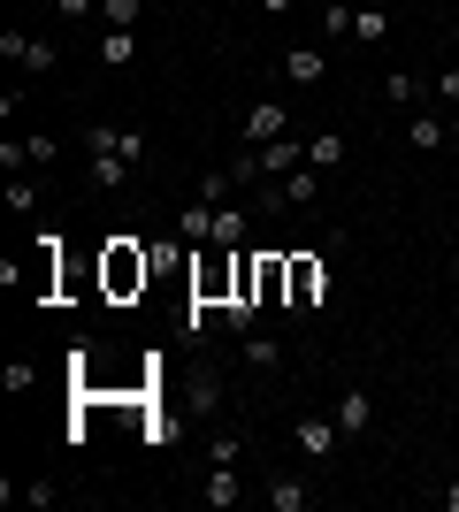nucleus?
Wrapping results in <instances>:
<instances>
[{
	"instance_id": "nucleus-1",
	"label": "nucleus",
	"mask_w": 459,
	"mask_h": 512,
	"mask_svg": "<svg viewBox=\"0 0 459 512\" xmlns=\"http://www.w3.org/2000/svg\"><path fill=\"white\" fill-rule=\"evenodd\" d=\"M146 276H153V253H138L131 237H115V245H108V299L146 291Z\"/></svg>"
},
{
	"instance_id": "nucleus-2",
	"label": "nucleus",
	"mask_w": 459,
	"mask_h": 512,
	"mask_svg": "<svg viewBox=\"0 0 459 512\" xmlns=\"http://www.w3.org/2000/svg\"><path fill=\"white\" fill-rule=\"evenodd\" d=\"M322 291H329V268L322 260H291V283H284V306H299V314H314V306H322Z\"/></svg>"
},
{
	"instance_id": "nucleus-3",
	"label": "nucleus",
	"mask_w": 459,
	"mask_h": 512,
	"mask_svg": "<svg viewBox=\"0 0 459 512\" xmlns=\"http://www.w3.org/2000/svg\"><path fill=\"white\" fill-rule=\"evenodd\" d=\"M0 62H16V69H31V77H46V69L62 62V54H54V39H23V31H0Z\"/></svg>"
},
{
	"instance_id": "nucleus-4",
	"label": "nucleus",
	"mask_w": 459,
	"mask_h": 512,
	"mask_svg": "<svg viewBox=\"0 0 459 512\" xmlns=\"http://www.w3.org/2000/svg\"><path fill=\"white\" fill-rule=\"evenodd\" d=\"M85 146H92V153H123V161L138 169V161H146V130H123V123H92V130H85Z\"/></svg>"
},
{
	"instance_id": "nucleus-5",
	"label": "nucleus",
	"mask_w": 459,
	"mask_h": 512,
	"mask_svg": "<svg viewBox=\"0 0 459 512\" xmlns=\"http://www.w3.org/2000/svg\"><path fill=\"white\" fill-rule=\"evenodd\" d=\"M291 436H299V451H306V459H329V451L345 444V428H337V413H306V421L291 428Z\"/></svg>"
},
{
	"instance_id": "nucleus-6",
	"label": "nucleus",
	"mask_w": 459,
	"mask_h": 512,
	"mask_svg": "<svg viewBox=\"0 0 459 512\" xmlns=\"http://www.w3.org/2000/svg\"><path fill=\"white\" fill-rule=\"evenodd\" d=\"M284 123H291V115L276 100H253V115H245V146H276V138H291Z\"/></svg>"
},
{
	"instance_id": "nucleus-7",
	"label": "nucleus",
	"mask_w": 459,
	"mask_h": 512,
	"mask_svg": "<svg viewBox=\"0 0 459 512\" xmlns=\"http://www.w3.org/2000/svg\"><path fill=\"white\" fill-rule=\"evenodd\" d=\"M337 428H345V436H375V398H368L360 383L337 398Z\"/></svg>"
},
{
	"instance_id": "nucleus-8",
	"label": "nucleus",
	"mask_w": 459,
	"mask_h": 512,
	"mask_svg": "<svg viewBox=\"0 0 459 512\" xmlns=\"http://www.w3.org/2000/svg\"><path fill=\"white\" fill-rule=\"evenodd\" d=\"M176 237H184V245H215V207H207V199H184V207H176Z\"/></svg>"
},
{
	"instance_id": "nucleus-9",
	"label": "nucleus",
	"mask_w": 459,
	"mask_h": 512,
	"mask_svg": "<svg viewBox=\"0 0 459 512\" xmlns=\"http://www.w3.org/2000/svg\"><path fill=\"white\" fill-rule=\"evenodd\" d=\"M253 153H261V176H268V184L291 176V169H306V146H299V138H276V146H253Z\"/></svg>"
},
{
	"instance_id": "nucleus-10",
	"label": "nucleus",
	"mask_w": 459,
	"mask_h": 512,
	"mask_svg": "<svg viewBox=\"0 0 459 512\" xmlns=\"http://www.w3.org/2000/svg\"><path fill=\"white\" fill-rule=\"evenodd\" d=\"M284 77H291V85H322V77H329L322 46H291V54H284Z\"/></svg>"
},
{
	"instance_id": "nucleus-11",
	"label": "nucleus",
	"mask_w": 459,
	"mask_h": 512,
	"mask_svg": "<svg viewBox=\"0 0 459 512\" xmlns=\"http://www.w3.org/2000/svg\"><path fill=\"white\" fill-rule=\"evenodd\" d=\"M199 497H207V505H215V512L245 505V482H238V467H215V474H207V490H199Z\"/></svg>"
},
{
	"instance_id": "nucleus-12",
	"label": "nucleus",
	"mask_w": 459,
	"mask_h": 512,
	"mask_svg": "<svg viewBox=\"0 0 459 512\" xmlns=\"http://www.w3.org/2000/svg\"><path fill=\"white\" fill-rule=\"evenodd\" d=\"M306 169H345V138H337V130H314V138H306Z\"/></svg>"
},
{
	"instance_id": "nucleus-13",
	"label": "nucleus",
	"mask_w": 459,
	"mask_h": 512,
	"mask_svg": "<svg viewBox=\"0 0 459 512\" xmlns=\"http://www.w3.org/2000/svg\"><path fill=\"white\" fill-rule=\"evenodd\" d=\"M268 505H276V512H306V505H314V490H306L299 474H276V482H268Z\"/></svg>"
},
{
	"instance_id": "nucleus-14",
	"label": "nucleus",
	"mask_w": 459,
	"mask_h": 512,
	"mask_svg": "<svg viewBox=\"0 0 459 512\" xmlns=\"http://www.w3.org/2000/svg\"><path fill=\"white\" fill-rule=\"evenodd\" d=\"M276 192H284V207H306V199L322 192V169H291V176H276Z\"/></svg>"
},
{
	"instance_id": "nucleus-15",
	"label": "nucleus",
	"mask_w": 459,
	"mask_h": 512,
	"mask_svg": "<svg viewBox=\"0 0 459 512\" xmlns=\"http://www.w3.org/2000/svg\"><path fill=\"white\" fill-rule=\"evenodd\" d=\"M92 184H100V192H123V184H131V161H123V153H92Z\"/></svg>"
},
{
	"instance_id": "nucleus-16",
	"label": "nucleus",
	"mask_w": 459,
	"mask_h": 512,
	"mask_svg": "<svg viewBox=\"0 0 459 512\" xmlns=\"http://www.w3.org/2000/svg\"><path fill=\"white\" fill-rule=\"evenodd\" d=\"M406 138H414V153H437L444 138H452V123H444V115H421V123H406Z\"/></svg>"
},
{
	"instance_id": "nucleus-17",
	"label": "nucleus",
	"mask_w": 459,
	"mask_h": 512,
	"mask_svg": "<svg viewBox=\"0 0 459 512\" xmlns=\"http://www.w3.org/2000/svg\"><path fill=\"white\" fill-rule=\"evenodd\" d=\"M245 367H284V344L261 337V329H245Z\"/></svg>"
},
{
	"instance_id": "nucleus-18",
	"label": "nucleus",
	"mask_w": 459,
	"mask_h": 512,
	"mask_svg": "<svg viewBox=\"0 0 459 512\" xmlns=\"http://www.w3.org/2000/svg\"><path fill=\"white\" fill-rule=\"evenodd\" d=\"M0 390H8V398H31V390H39V367H31V360L0 367Z\"/></svg>"
},
{
	"instance_id": "nucleus-19",
	"label": "nucleus",
	"mask_w": 459,
	"mask_h": 512,
	"mask_svg": "<svg viewBox=\"0 0 459 512\" xmlns=\"http://www.w3.org/2000/svg\"><path fill=\"white\" fill-rule=\"evenodd\" d=\"M383 31H391L383 8H360V16H352V39H360V46H383Z\"/></svg>"
},
{
	"instance_id": "nucleus-20",
	"label": "nucleus",
	"mask_w": 459,
	"mask_h": 512,
	"mask_svg": "<svg viewBox=\"0 0 459 512\" xmlns=\"http://www.w3.org/2000/svg\"><path fill=\"white\" fill-rule=\"evenodd\" d=\"M352 16H360V8H345V0H322V31H329V39H352Z\"/></svg>"
},
{
	"instance_id": "nucleus-21",
	"label": "nucleus",
	"mask_w": 459,
	"mask_h": 512,
	"mask_svg": "<svg viewBox=\"0 0 459 512\" xmlns=\"http://www.w3.org/2000/svg\"><path fill=\"white\" fill-rule=\"evenodd\" d=\"M138 54V31H100V62H131Z\"/></svg>"
},
{
	"instance_id": "nucleus-22",
	"label": "nucleus",
	"mask_w": 459,
	"mask_h": 512,
	"mask_svg": "<svg viewBox=\"0 0 459 512\" xmlns=\"http://www.w3.org/2000/svg\"><path fill=\"white\" fill-rule=\"evenodd\" d=\"M100 23L108 31H138V0H100Z\"/></svg>"
},
{
	"instance_id": "nucleus-23",
	"label": "nucleus",
	"mask_w": 459,
	"mask_h": 512,
	"mask_svg": "<svg viewBox=\"0 0 459 512\" xmlns=\"http://www.w3.org/2000/svg\"><path fill=\"white\" fill-rule=\"evenodd\" d=\"M54 153H62V146H54V138H46V130H31V138H23V169H46V161H54Z\"/></svg>"
},
{
	"instance_id": "nucleus-24",
	"label": "nucleus",
	"mask_w": 459,
	"mask_h": 512,
	"mask_svg": "<svg viewBox=\"0 0 459 512\" xmlns=\"http://www.w3.org/2000/svg\"><path fill=\"white\" fill-rule=\"evenodd\" d=\"M245 237V214L238 207H215V245H238Z\"/></svg>"
},
{
	"instance_id": "nucleus-25",
	"label": "nucleus",
	"mask_w": 459,
	"mask_h": 512,
	"mask_svg": "<svg viewBox=\"0 0 459 512\" xmlns=\"http://www.w3.org/2000/svg\"><path fill=\"white\" fill-rule=\"evenodd\" d=\"M230 184H245V192L268 184V176H261V153H238V161H230Z\"/></svg>"
},
{
	"instance_id": "nucleus-26",
	"label": "nucleus",
	"mask_w": 459,
	"mask_h": 512,
	"mask_svg": "<svg viewBox=\"0 0 459 512\" xmlns=\"http://www.w3.org/2000/svg\"><path fill=\"white\" fill-rule=\"evenodd\" d=\"M207 459H215V467H238V459H245V436H215V444H207Z\"/></svg>"
},
{
	"instance_id": "nucleus-27",
	"label": "nucleus",
	"mask_w": 459,
	"mask_h": 512,
	"mask_svg": "<svg viewBox=\"0 0 459 512\" xmlns=\"http://www.w3.org/2000/svg\"><path fill=\"white\" fill-rule=\"evenodd\" d=\"M414 92H421V85H414V77H406V69H391V77H383V100H398V107H406V100H414Z\"/></svg>"
},
{
	"instance_id": "nucleus-28",
	"label": "nucleus",
	"mask_w": 459,
	"mask_h": 512,
	"mask_svg": "<svg viewBox=\"0 0 459 512\" xmlns=\"http://www.w3.org/2000/svg\"><path fill=\"white\" fill-rule=\"evenodd\" d=\"M54 16H62V23H77V16H92V0H54Z\"/></svg>"
},
{
	"instance_id": "nucleus-29",
	"label": "nucleus",
	"mask_w": 459,
	"mask_h": 512,
	"mask_svg": "<svg viewBox=\"0 0 459 512\" xmlns=\"http://www.w3.org/2000/svg\"><path fill=\"white\" fill-rule=\"evenodd\" d=\"M437 92H444V100L459 107V69H444V77H437Z\"/></svg>"
},
{
	"instance_id": "nucleus-30",
	"label": "nucleus",
	"mask_w": 459,
	"mask_h": 512,
	"mask_svg": "<svg viewBox=\"0 0 459 512\" xmlns=\"http://www.w3.org/2000/svg\"><path fill=\"white\" fill-rule=\"evenodd\" d=\"M291 8H299V0H261V16H291Z\"/></svg>"
},
{
	"instance_id": "nucleus-31",
	"label": "nucleus",
	"mask_w": 459,
	"mask_h": 512,
	"mask_svg": "<svg viewBox=\"0 0 459 512\" xmlns=\"http://www.w3.org/2000/svg\"><path fill=\"white\" fill-rule=\"evenodd\" d=\"M437 497H444V512H459V482H444V490H437Z\"/></svg>"
},
{
	"instance_id": "nucleus-32",
	"label": "nucleus",
	"mask_w": 459,
	"mask_h": 512,
	"mask_svg": "<svg viewBox=\"0 0 459 512\" xmlns=\"http://www.w3.org/2000/svg\"><path fill=\"white\" fill-rule=\"evenodd\" d=\"M452 138H459V107H452Z\"/></svg>"
}]
</instances>
